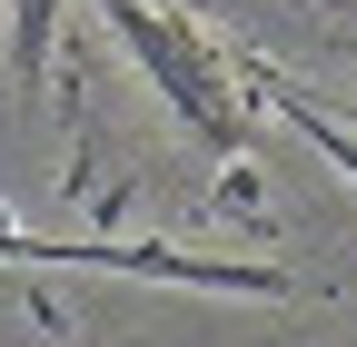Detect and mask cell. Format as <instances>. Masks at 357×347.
<instances>
[{"label": "cell", "mask_w": 357, "mask_h": 347, "mask_svg": "<svg viewBox=\"0 0 357 347\" xmlns=\"http://www.w3.org/2000/svg\"><path fill=\"white\" fill-rule=\"evenodd\" d=\"M100 10L119 20V40L139 50V70L159 79V100L199 129V139L238 169V139H248V100H258V70L248 60H229L208 40V20H178V10H159V0H100Z\"/></svg>", "instance_id": "1"}, {"label": "cell", "mask_w": 357, "mask_h": 347, "mask_svg": "<svg viewBox=\"0 0 357 347\" xmlns=\"http://www.w3.org/2000/svg\"><path fill=\"white\" fill-rule=\"evenodd\" d=\"M0 268H109V278H169V288H229V298H288L278 268L248 258H178V248H119V238H30L0 219Z\"/></svg>", "instance_id": "2"}, {"label": "cell", "mask_w": 357, "mask_h": 347, "mask_svg": "<svg viewBox=\"0 0 357 347\" xmlns=\"http://www.w3.org/2000/svg\"><path fill=\"white\" fill-rule=\"evenodd\" d=\"M258 100L278 109L288 129H307V139H318V159H328V169H347V179H357V139H347V129H337V119H328L318 100H307V90H288L278 70H258Z\"/></svg>", "instance_id": "3"}, {"label": "cell", "mask_w": 357, "mask_h": 347, "mask_svg": "<svg viewBox=\"0 0 357 347\" xmlns=\"http://www.w3.org/2000/svg\"><path fill=\"white\" fill-rule=\"evenodd\" d=\"M50 20H60V0H10V70H20V90H40V70H50Z\"/></svg>", "instance_id": "4"}]
</instances>
